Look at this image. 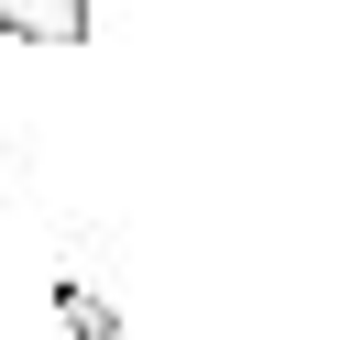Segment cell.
<instances>
[{"label":"cell","instance_id":"7a4b0ae2","mask_svg":"<svg viewBox=\"0 0 351 340\" xmlns=\"http://www.w3.org/2000/svg\"><path fill=\"white\" fill-rule=\"evenodd\" d=\"M55 329H66V340H121V307L66 263V274H55Z\"/></svg>","mask_w":351,"mask_h":340},{"label":"cell","instance_id":"6da1fadb","mask_svg":"<svg viewBox=\"0 0 351 340\" xmlns=\"http://www.w3.org/2000/svg\"><path fill=\"white\" fill-rule=\"evenodd\" d=\"M99 33V0H0V44H33V55H66Z\"/></svg>","mask_w":351,"mask_h":340}]
</instances>
